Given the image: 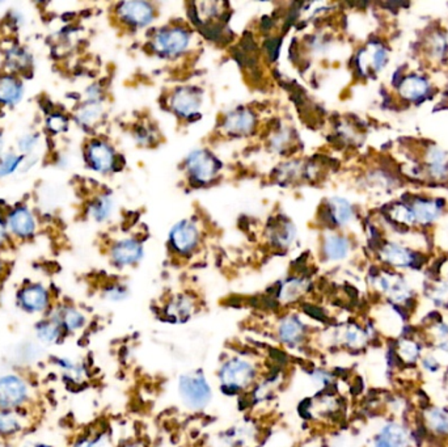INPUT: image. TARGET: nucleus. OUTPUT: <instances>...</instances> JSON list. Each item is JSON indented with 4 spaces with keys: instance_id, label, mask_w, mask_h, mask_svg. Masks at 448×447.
<instances>
[{
    "instance_id": "obj_18",
    "label": "nucleus",
    "mask_w": 448,
    "mask_h": 447,
    "mask_svg": "<svg viewBox=\"0 0 448 447\" xmlns=\"http://www.w3.org/2000/svg\"><path fill=\"white\" fill-rule=\"evenodd\" d=\"M130 134L136 146L142 149H158L164 141L158 122L146 113L136 116V119L130 124Z\"/></svg>"
},
{
    "instance_id": "obj_37",
    "label": "nucleus",
    "mask_w": 448,
    "mask_h": 447,
    "mask_svg": "<svg viewBox=\"0 0 448 447\" xmlns=\"http://www.w3.org/2000/svg\"><path fill=\"white\" fill-rule=\"evenodd\" d=\"M130 296L126 284L121 281H110L102 289V298L109 302H122Z\"/></svg>"
},
{
    "instance_id": "obj_51",
    "label": "nucleus",
    "mask_w": 448,
    "mask_h": 447,
    "mask_svg": "<svg viewBox=\"0 0 448 447\" xmlns=\"http://www.w3.org/2000/svg\"><path fill=\"white\" fill-rule=\"evenodd\" d=\"M294 447H319L316 446V445H313L312 442H308V443H302V445H297V446Z\"/></svg>"
},
{
    "instance_id": "obj_46",
    "label": "nucleus",
    "mask_w": 448,
    "mask_h": 447,
    "mask_svg": "<svg viewBox=\"0 0 448 447\" xmlns=\"http://www.w3.org/2000/svg\"><path fill=\"white\" fill-rule=\"evenodd\" d=\"M9 232L6 223V217H0V245L6 244Z\"/></svg>"
},
{
    "instance_id": "obj_35",
    "label": "nucleus",
    "mask_w": 448,
    "mask_h": 447,
    "mask_svg": "<svg viewBox=\"0 0 448 447\" xmlns=\"http://www.w3.org/2000/svg\"><path fill=\"white\" fill-rule=\"evenodd\" d=\"M256 436L252 424H243L240 426H232L224 434V439L231 447H246L253 441Z\"/></svg>"
},
{
    "instance_id": "obj_40",
    "label": "nucleus",
    "mask_w": 448,
    "mask_h": 447,
    "mask_svg": "<svg viewBox=\"0 0 448 447\" xmlns=\"http://www.w3.org/2000/svg\"><path fill=\"white\" fill-rule=\"evenodd\" d=\"M447 41L444 38V36L440 33H434L429 38L427 43V51L432 60H442L444 58V55L447 54Z\"/></svg>"
},
{
    "instance_id": "obj_25",
    "label": "nucleus",
    "mask_w": 448,
    "mask_h": 447,
    "mask_svg": "<svg viewBox=\"0 0 448 447\" xmlns=\"http://www.w3.org/2000/svg\"><path fill=\"white\" fill-rule=\"evenodd\" d=\"M51 316H54L58 321L65 333H75L77 330L84 328L87 324L85 313L71 304L60 306Z\"/></svg>"
},
{
    "instance_id": "obj_10",
    "label": "nucleus",
    "mask_w": 448,
    "mask_h": 447,
    "mask_svg": "<svg viewBox=\"0 0 448 447\" xmlns=\"http://www.w3.org/2000/svg\"><path fill=\"white\" fill-rule=\"evenodd\" d=\"M84 161L87 167L100 175H110L124 168V156L117 151L109 139L104 136H92L84 146Z\"/></svg>"
},
{
    "instance_id": "obj_47",
    "label": "nucleus",
    "mask_w": 448,
    "mask_h": 447,
    "mask_svg": "<svg viewBox=\"0 0 448 447\" xmlns=\"http://www.w3.org/2000/svg\"><path fill=\"white\" fill-rule=\"evenodd\" d=\"M425 366H426V369H429L430 372H435V370L439 367L438 362H437L435 360H432V358H426V360H425Z\"/></svg>"
},
{
    "instance_id": "obj_45",
    "label": "nucleus",
    "mask_w": 448,
    "mask_h": 447,
    "mask_svg": "<svg viewBox=\"0 0 448 447\" xmlns=\"http://www.w3.org/2000/svg\"><path fill=\"white\" fill-rule=\"evenodd\" d=\"M398 352H400V355H403L408 361H415L418 355V348L410 341H404L400 344Z\"/></svg>"
},
{
    "instance_id": "obj_34",
    "label": "nucleus",
    "mask_w": 448,
    "mask_h": 447,
    "mask_svg": "<svg viewBox=\"0 0 448 447\" xmlns=\"http://www.w3.org/2000/svg\"><path fill=\"white\" fill-rule=\"evenodd\" d=\"M426 161L429 164L430 175L432 178H443L448 173V155L439 147L432 146L429 147Z\"/></svg>"
},
{
    "instance_id": "obj_30",
    "label": "nucleus",
    "mask_w": 448,
    "mask_h": 447,
    "mask_svg": "<svg viewBox=\"0 0 448 447\" xmlns=\"http://www.w3.org/2000/svg\"><path fill=\"white\" fill-rule=\"evenodd\" d=\"M381 259L383 262L390 264L393 266L398 268H405L412 265L413 262V254L409 252L403 245L396 244V243H387L381 248Z\"/></svg>"
},
{
    "instance_id": "obj_19",
    "label": "nucleus",
    "mask_w": 448,
    "mask_h": 447,
    "mask_svg": "<svg viewBox=\"0 0 448 447\" xmlns=\"http://www.w3.org/2000/svg\"><path fill=\"white\" fill-rule=\"evenodd\" d=\"M312 282L308 276L305 274H291L283 279L275 293V301L280 306H293L300 302L311 291Z\"/></svg>"
},
{
    "instance_id": "obj_29",
    "label": "nucleus",
    "mask_w": 448,
    "mask_h": 447,
    "mask_svg": "<svg viewBox=\"0 0 448 447\" xmlns=\"http://www.w3.org/2000/svg\"><path fill=\"white\" fill-rule=\"evenodd\" d=\"M406 433L398 424H388L375 439V447H406Z\"/></svg>"
},
{
    "instance_id": "obj_48",
    "label": "nucleus",
    "mask_w": 448,
    "mask_h": 447,
    "mask_svg": "<svg viewBox=\"0 0 448 447\" xmlns=\"http://www.w3.org/2000/svg\"><path fill=\"white\" fill-rule=\"evenodd\" d=\"M119 447H148L147 443H144L143 441L141 439H134V441H129L126 443H124L122 446Z\"/></svg>"
},
{
    "instance_id": "obj_13",
    "label": "nucleus",
    "mask_w": 448,
    "mask_h": 447,
    "mask_svg": "<svg viewBox=\"0 0 448 447\" xmlns=\"http://www.w3.org/2000/svg\"><path fill=\"white\" fill-rule=\"evenodd\" d=\"M275 338L290 350H299L308 344L310 325L296 313H285L275 323Z\"/></svg>"
},
{
    "instance_id": "obj_38",
    "label": "nucleus",
    "mask_w": 448,
    "mask_h": 447,
    "mask_svg": "<svg viewBox=\"0 0 448 447\" xmlns=\"http://www.w3.org/2000/svg\"><path fill=\"white\" fill-rule=\"evenodd\" d=\"M24 156L15 152L4 154L0 158V178H7L13 175L17 171H21Z\"/></svg>"
},
{
    "instance_id": "obj_11",
    "label": "nucleus",
    "mask_w": 448,
    "mask_h": 447,
    "mask_svg": "<svg viewBox=\"0 0 448 447\" xmlns=\"http://www.w3.org/2000/svg\"><path fill=\"white\" fill-rule=\"evenodd\" d=\"M297 228L295 223L282 211H275L265 222L263 242L275 254L288 252L295 243Z\"/></svg>"
},
{
    "instance_id": "obj_41",
    "label": "nucleus",
    "mask_w": 448,
    "mask_h": 447,
    "mask_svg": "<svg viewBox=\"0 0 448 447\" xmlns=\"http://www.w3.org/2000/svg\"><path fill=\"white\" fill-rule=\"evenodd\" d=\"M68 126V119L60 112H54L50 113L49 117L46 119V127L49 129L53 134H60L63 133Z\"/></svg>"
},
{
    "instance_id": "obj_33",
    "label": "nucleus",
    "mask_w": 448,
    "mask_h": 447,
    "mask_svg": "<svg viewBox=\"0 0 448 447\" xmlns=\"http://www.w3.org/2000/svg\"><path fill=\"white\" fill-rule=\"evenodd\" d=\"M63 335L65 332L54 316H50L49 319H43L35 325V336L43 344H55Z\"/></svg>"
},
{
    "instance_id": "obj_6",
    "label": "nucleus",
    "mask_w": 448,
    "mask_h": 447,
    "mask_svg": "<svg viewBox=\"0 0 448 447\" xmlns=\"http://www.w3.org/2000/svg\"><path fill=\"white\" fill-rule=\"evenodd\" d=\"M160 15L158 3L144 0H130L114 4L110 18L114 28L126 36L139 33L153 26Z\"/></svg>"
},
{
    "instance_id": "obj_24",
    "label": "nucleus",
    "mask_w": 448,
    "mask_h": 447,
    "mask_svg": "<svg viewBox=\"0 0 448 447\" xmlns=\"http://www.w3.org/2000/svg\"><path fill=\"white\" fill-rule=\"evenodd\" d=\"M24 85L20 76L15 74H0V105L15 107L23 100Z\"/></svg>"
},
{
    "instance_id": "obj_23",
    "label": "nucleus",
    "mask_w": 448,
    "mask_h": 447,
    "mask_svg": "<svg viewBox=\"0 0 448 447\" xmlns=\"http://www.w3.org/2000/svg\"><path fill=\"white\" fill-rule=\"evenodd\" d=\"M114 208H116V203L111 193L108 190H100L93 194L92 198L88 201L85 212L89 220H94L97 223H102L111 218Z\"/></svg>"
},
{
    "instance_id": "obj_15",
    "label": "nucleus",
    "mask_w": 448,
    "mask_h": 447,
    "mask_svg": "<svg viewBox=\"0 0 448 447\" xmlns=\"http://www.w3.org/2000/svg\"><path fill=\"white\" fill-rule=\"evenodd\" d=\"M356 217L353 205L345 198H327L317 210V222L322 230H339L349 226Z\"/></svg>"
},
{
    "instance_id": "obj_17",
    "label": "nucleus",
    "mask_w": 448,
    "mask_h": 447,
    "mask_svg": "<svg viewBox=\"0 0 448 447\" xmlns=\"http://www.w3.org/2000/svg\"><path fill=\"white\" fill-rule=\"evenodd\" d=\"M351 252L350 239L339 230H322L319 254L322 262H339L346 260Z\"/></svg>"
},
{
    "instance_id": "obj_52",
    "label": "nucleus",
    "mask_w": 448,
    "mask_h": 447,
    "mask_svg": "<svg viewBox=\"0 0 448 447\" xmlns=\"http://www.w3.org/2000/svg\"><path fill=\"white\" fill-rule=\"evenodd\" d=\"M1 270H3V262L0 260V273H1Z\"/></svg>"
},
{
    "instance_id": "obj_50",
    "label": "nucleus",
    "mask_w": 448,
    "mask_h": 447,
    "mask_svg": "<svg viewBox=\"0 0 448 447\" xmlns=\"http://www.w3.org/2000/svg\"><path fill=\"white\" fill-rule=\"evenodd\" d=\"M24 447H53L50 445H45V443H28Z\"/></svg>"
},
{
    "instance_id": "obj_21",
    "label": "nucleus",
    "mask_w": 448,
    "mask_h": 447,
    "mask_svg": "<svg viewBox=\"0 0 448 447\" xmlns=\"http://www.w3.org/2000/svg\"><path fill=\"white\" fill-rule=\"evenodd\" d=\"M9 232L18 239H31L37 231V220L26 206H17L6 215Z\"/></svg>"
},
{
    "instance_id": "obj_39",
    "label": "nucleus",
    "mask_w": 448,
    "mask_h": 447,
    "mask_svg": "<svg viewBox=\"0 0 448 447\" xmlns=\"http://www.w3.org/2000/svg\"><path fill=\"white\" fill-rule=\"evenodd\" d=\"M40 144H41V135L38 133H28L18 138L17 150L23 156H32V155H37L35 151L38 150Z\"/></svg>"
},
{
    "instance_id": "obj_4",
    "label": "nucleus",
    "mask_w": 448,
    "mask_h": 447,
    "mask_svg": "<svg viewBox=\"0 0 448 447\" xmlns=\"http://www.w3.org/2000/svg\"><path fill=\"white\" fill-rule=\"evenodd\" d=\"M261 112L254 105H237L220 114L214 130V138L222 141L244 139L263 131Z\"/></svg>"
},
{
    "instance_id": "obj_31",
    "label": "nucleus",
    "mask_w": 448,
    "mask_h": 447,
    "mask_svg": "<svg viewBox=\"0 0 448 447\" xmlns=\"http://www.w3.org/2000/svg\"><path fill=\"white\" fill-rule=\"evenodd\" d=\"M415 223L430 225L440 217L439 203L429 200H415L410 206Z\"/></svg>"
},
{
    "instance_id": "obj_32",
    "label": "nucleus",
    "mask_w": 448,
    "mask_h": 447,
    "mask_svg": "<svg viewBox=\"0 0 448 447\" xmlns=\"http://www.w3.org/2000/svg\"><path fill=\"white\" fill-rule=\"evenodd\" d=\"M26 424L20 409L0 411V437H13L24 429Z\"/></svg>"
},
{
    "instance_id": "obj_2",
    "label": "nucleus",
    "mask_w": 448,
    "mask_h": 447,
    "mask_svg": "<svg viewBox=\"0 0 448 447\" xmlns=\"http://www.w3.org/2000/svg\"><path fill=\"white\" fill-rule=\"evenodd\" d=\"M195 33L197 31L190 21L170 20L153 29L144 43V49L159 60L168 62L182 60L193 53Z\"/></svg>"
},
{
    "instance_id": "obj_36",
    "label": "nucleus",
    "mask_w": 448,
    "mask_h": 447,
    "mask_svg": "<svg viewBox=\"0 0 448 447\" xmlns=\"http://www.w3.org/2000/svg\"><path fill=\"white\" fill-rule=\"evenodd\" d=\"M339 343L342 345L347 346L350 349H359L364 346L367 336L366 332L361 327H358L356 324H349L345 328L339 332Z\"/></svg>"
},
{
    "instance_id": "obj_5",
    "label": "nucleus",
    "mask_w": 448,
    "mask_h": 447,
    "mask_svg": "<svg viewBox=\"0 0 448 447\" xmlns=\"http://www.w3.org/2000/svg\"><path fill=\"white\" fill-rule=\"evenodd\" d=\"M206 95L198 85H176L161 95V107L180 124H192L202 117Z\"/></svg>"
},
{
    "instance_id": "obj_3",
    "label": "nucleus",
    "mask_w": 448,
    "mask_h": 447,
    "mask_svg": "<svg viewBox=\"0 0 448 447\" xmlns=\"http://www.w3.org/2000/svg\"><path fill=\"white\" fill-rule=\"evenodd\" d=\"M217 378L223 395H244L260 380L261 370L252 357L234 355L220 363Z\"/></svg>"
},
{
    "instance_id": "obj_9",
    "label": "nucleus",
    "mask_w": 448,
    "mask_h": 447,
    "mask_svg": "<svg viewBox=\"0 0 448 447\" xmlns=\"http://www.w3.org/2000/svg\"><path fill=\"white\" fill-rule=\"evenodd\" d=\"M177 394L181 404L192 412H202L212 404L214 392L203 370L182 372L177 379Z\"/></svg>"
},
{
    "instance_id": "obj_16",
    "label": "nucleus",
    "mask_w": 448,
    "mask_h": 447,
    "mask_svg": "<svg viewBox=\"0 0 448 447\" xmlns=\"http://www.w3.org/2000/svg\"><path fill=\"white\" fill-rule=\"evenodd\" d=\"M29 397V384L21 375L4 374L0 377V411L21 409Z\"/></svg>"
},
{
    "instance_id": "obj_49",
    "label": "nucleus",
    "mask_w": 448,
    "mask_h": 447,
    "mask_svg": "<svg viewBox=\"0 0 448 447\" xmlns=\"http://www.w3.org/2000/svg\"><path fill=\"white\" fill-rule=\"evenodd\" d=\"M3 150H4V139H3V135L0 133V158L4 155Z\"/></svg>"
},
{
    "instance_id": "obj_20",
    "label": "nucleus",
    "mask_w": 448,
    "mask_h": 447,
    "mask_svg": "<svg viewBox=\"0 0 448 447\" xmlns=\"http://www.w3.org/2000/svg\"><path fill=\"white\" fill-rule=\"evenodd\" d=\"M17 303L28 313H46L51 306L50 291L41 284H28L18 290Z\"/></svg>"
},
{
    "instance_id": "obj_7",
    "label": "nucleus",
    "mask_w": 448,
    "mask_h": 447,
    "mask_svg": "<svg viewBox=\"0 0 448 447\" xmlns=\"http://www.w3.org/2000/svg\"><path fill=\"white\" fill-rule=\"evenodd\" d=\"M182 178L192 189L212 186L223 176V163L207 147L189 152L182 161Z\"/></svg>"
},
{
    "instance_id": "obj_12",
    "label": "nucleus",
    "mask_w": 448,
    "mask_h": 447,
    "mask_svg": "<svg viewBox=\"0 0 448 447\" xmlns=\"http://www.w3.org/2000/svg\"><path fill=\"white\" fill-rule=\"evenodd\" d=\"M201 308V299L192 290L172 293L160 306V316L172 324H185L192 321Z\"/></svg>"
},
{
    "instance_id": "obj_22",
    "label": "nucleus",
    "mask_w": 448,
    "mask_h": 447,
    "mask_svg": "<svg viewBox=\"0 0 448 447\" xmlns=\"http://www.w3.org/2000/svg\"><path fill=\"white\" fill-rule=\"evenodd\" d=\"M388 60V51L378 43H368L356 55V66L362 75H367L370 71L379 72Z\"/></svg>"
},
{
    "instance_id": "obj_8",
    "label": "nucleus",
    "mask_w": 448,
    "mask_h": 447,
    "mask_svg": "<svg viewBox=\"0 0 448 447\" xmlns=\"http://www.w3.org/2000/svg\"><path fill=\"white\" fill-rule=\"evenodd\" d=\"M148 235L141 225L119 237H111L106 243V256L117 269L136 268L144 257V244Z\"/></svg>"
},
{
    "instance_id": "obj_26",
    "label": "nucleus",
    "mask_w": 448,
    "mask_h": 447,
    "mask_svg": "<svg viewBox=\"0 0 448 447\" xmlns=\"http://www.w3.org/2000/svg\"><path fill=\"white\" fill-rule=\"evenodd\" d=\"M105 116L104 102H87L77 107L74 119L79 126L84 129H93L97 126Z\"/></svg>"
},
{
    "instance_id": "obj_1",
    "label": "nucleus",
    "mask_w": 448,
    "mask_h": 447,
    "mask_svg": "<svg viewBox=\"0 0 448 447\" xmlns=\"http://www.w3.org/2000/svg\"><path fill=\"white\" fill-rule=\"evenodd\" d=\"M212 226L203 211L176 222L168 234L167 252L173 264H189L201 257L210 243Z\"/></svg>"
},
{
    "instance_id": "obj_28",
    "label": "nucleus",
    "mask_w": 448,
    "mask_h": 447,
    "mask_svg": "<svg viewBox=\"0 0 448 447\" xmlns=\"http://www.w3.org/2000/svg\"><path fill=\"white\" fill-rule=\"evenodd\" d=\"M427 92H429V82L420 75L406 76L398 87L400 96L408 102H417L425 97Z\"/></svg>"
},
{
    "instance_id": "obj_44",
    "label": "nucleus",
    "mask_w": 448,
    "mask_h": 447,
    "mask_svg": "<svg viewBox=\"0 0 448 447\" xmlns=\"http://www.w3.org/2000/svg\"><path fill=\"white\" fill-rule=\"evenodd\" d=\"M105 434H94V436H85L77 439L72 447H102L105 445Z\"/></svg>"
},
{
    "instance_id": "obj_14",
    "label": "nucleus",
    "mask_w": 448,
    "mask_h": 447,
    "mask_svg": "<svg viewBox=\"0 0 448 447\" xmlns=\"http://www.w3.org/2000/svg\"><path fill=\"white\" fill-rule=\"evenodd\" d=\"M261 134L263 135L265 149L286 159L294 158V152L299 149V135L294 127L285 122L275 121L273 126L265 127Z\"/></svg>"
},
{
    "instance_id": "obj_43",
    "label": "nucleus",
    "mask_w": 448,
    "mask_h": 447,
    "mask_svg": "<svg viewBox=\"0 0 448 447\" xmlns=\"http://www.w3.org/2000/svg\"><path fill=\"white\" fill-rule=\"evenodd\" d=\"M390 217L398 223H405V225H413L415 223V217L412 209L405 205H398L393 210L390 211Z\"/></svg>"
},
{
    "instance_id": "obj_42",
    "label": "nucleus",
    "mask_w": 448,
    "mask_h": 447,
    "mask_svg": "<svg viewBox=\"0 0 448 447\" xmlns=\"http://www.w3.org/2000/svg\"><path fill=\"white\" fill-rule=\"evenodd\" d=\"M427 421L430 422V426L439 433H447L448 417L439 409H432L427 414Z\"/></svg>"
},
{
    "instance_id": "obj_27",
    "label": "nucleus",
    "mask_w": 448,
    "mask_h": 447,
    "mask_svg": "<svg viewBox=\"0 0 448 447\" xmlns=\"http://www.w3.org/2000/svg\"><path fill=\"white\" fill-rule=\"evenodd\" d=\"M4 62H6L9 74H15V75L18 76L20 74L26 72L28 70H31L33 60H32V54L26 50V48L20 46V45H15V46L9 48L6 53Z\"/></svg>"
}]
</instances>
